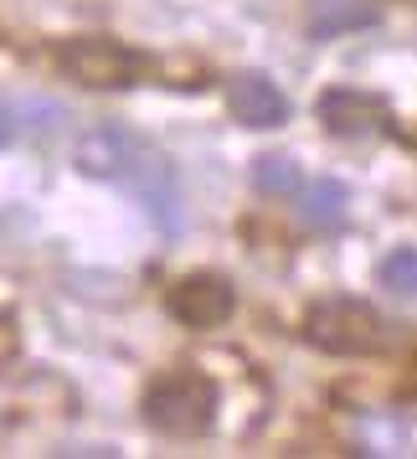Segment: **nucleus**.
Returning <instances> with one entry per match:
<instances>
[{"instance_id": "nucleus-1", "label": "nucleus", "mask_w": 417, "mask_h": 459, "mask_svg": "<svg viewBox=\"0 0 417 459\" xmlns=\"http://www.w3.org/2000/svg\"><path fill=\"white\" fill-rule=\"evenodd\" d=\"M217 418V382L201 372H170L149 382L145 393V423L170 438H196Z\"/></svg>"}, {"instance_id": "nucleus-2", "label": "nucleus", "mask_w": 417, "mask_h": 459, "mask_svg": "<svg viewBox=\"0 0 417 459\" xmlns=\"http://www.w3.org/2000/svg\"><path fill=\"white\" fill-rule=\"evenodd\" d=\"M304 335H310L319 351H335V356H371L392 341L387 320L366 299H345V294L314 305L310 320H304Z\"/></svg>"}, {"instance_id": "nucleus-3", "label": "nucleus", "mask_w": 417, "mask_h": 459, "mask_svg": "<svg viewBox=\"0 0 417 459\" xmlns=\"http://www.w3.org/2000/svg\"><path fill=\"white\" fill-rule=\"evenodd\" d=\"M67 78H78L88 88H129L145 78V57L134 47L114 42V37H78L63 47Z\"/></svg>"}, {"instance_id": "nucleus-4", "label": "nucleus", "mask_w": 417, "mask_h": 459, "mask_svg": "<svg viewBox=\"0 0 417 459\" xmlns=\"http://www.w3.org/2000/svg\"><path fill=\"white\" fill-rule=\"evenodd\" d=\"M237 305V294H232L227 279H217V273H186L175 290H170V315L181 320V325H196V331H211V325H222Z\"/></svg>"}, {"instance_id": "nucleus-5", "label": "nucleus", "mask_w": 417, "mask_h": 459, "mask_svg": "<svg viewBox=\"0 0 417 459\" xmlns=\"http://www.w3.org/2000/svg\"><path fill=\"white\" fill-rule=\"evenodd\" d=\"M145 155V145L129 134V129L119 125H98V129H88L83 140H78V170L83 176H98V181H124L129 166Z\"/></svg>"}, {"instance_id": "nucleus-6", "label": "nucleus", "mask_w": 417, "mask_h": 459, "mask_svg": "<svg viewBox=\"0 0 417 459\" xmlns=\"http://www.w3.org/2000/svg\"><path fill=\"white\" fill-rule=\"evenodd\" d=\"M227 108H232V119H237V125H248V129L289 125V93L273 83L268 73H243V78H232Z\"/></svg>"}, {"instance_id": "nucleus-7", "label": "nucleus", "mask_w": 417, "mask_h": 459, "mask_svg": "<svg viewBox=\"0 0 417 459\" xmlns=\"http://www.w3.org/2000/svg\"><path fill=\"white\" fill-rule=\"evenodd\" d=\"M319 119H325V129L340 134V140H371V134L387 129V108H381V99H371V93L330 88V93L319 99Z\"/></svg>"}, {"instance_id": "nucleus-8", "label": "nucleus", "mask_w": 417, "mask_h": 459, "mask_svg": "<svg viewBox=\"0 0 417 459\" xmlns=\"http://www.w3.org/2000/svg\"><path fill=\"white\" fill-rule=\"evenodd\" d=\"M381 22V5L376 0H314L310 11V37L314 42H335V37H351L361 26Z\"/></svg>"}, {"instance_id": "nucleus-9", "label": "nucleus", "mask_w": 417, "mask_h": 459, "mask_svg": "<svg viewBox=\"0 0 417 459\" xmlns=\"http://www.w3.org/2000/svg\"><path fill=\"white\" fill-rule=\"evenodd\" d=\"M345 217H351V191H345V181L325 176V181L304 186V196H299V222L304 228L335 232V228H345Z\"/></svg>"}, {"instance_id": "nucleus-10", "label": "nucleus", "mask_w": 417, "mask_h": 459, "mask_svg": "<svg viewBox=\"0 0 417 459\" xmlns=\"http://www.w3.org/2000/svg\"><path fill=\"white\" fill-rule=\"evenodd\" d=\"M252 186L263 196H294L299 191V160L294 155H258L252 160Z\"/></svg>"}, {"instance_id": "nucleus-11", "label": "nucleus", "mask_w": 417, "mask_h": 459, "mask_svg": "<svg viewBox=\"0 0 417 459\" xmlns=\"http://www.w3.org/2000/svg\"><path fill=\"white\" fill-rule=\"evenodd\" d=\"M376 284L396 299H417V248H396L376 264Z\"/></svg>"}, {"instance_id": "nucleus-12", "label": "nucleus", "mask_w": 417, "mask_h": 459, "mask_svg": "<svg viewBox=\"0 0 417 459\" xmlns=\"http://www.w3.org/2000/svg\"><path fill=\"white\" fill-rule=\"evenodd\" d=\"M16 114H21V125H26V129H37V134H52V129H57V125L67 119L63 104H47V99H37V104L16 108Z\"/></svg>"}, {"instance_id": "nucleus-13", "label": "nucleus", "mask_w": 417, "mask_h": 459, "mask_svg": "<svg viewBox=\"0 0 417 459\" xmlns=\"http://www.w3.org/2000/svg\"><path fill=\"white\" fill-rule=\"evenodd\" d=\"M16 134H21V114H16V108L0 99V145H11Z\"/></svg>"}]
</instances>
